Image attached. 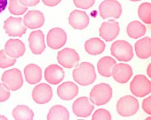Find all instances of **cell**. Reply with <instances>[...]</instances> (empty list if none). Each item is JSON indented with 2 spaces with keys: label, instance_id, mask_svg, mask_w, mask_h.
I'll return each mask as SVG.
<instances>
[{
  "label": "cell",
  "instance_id": "1",
  "mask_svg": "<svg viewBox=\"0 0 151 120\" xmlns=\"http://www.w3.org/2000/svg\"><path fill=\"white\" fill-rule=\"evenodd\" d=\"M74 80L81 86H88L93 84L96 80L95 67L89 62H82L76 65L73 72Z\"/></svg>",
  "mask_w": 151,
  "mask_h": 120
},
{
  "label": "cell",
  "instance_id": "2",
  "mask_svg": "<svg viewBox=\"0 0 151 120\" xmlns=\"http://www.w3.org/2000/svg\"><path fill=\"white\" fill-rule=\"evenodd\" d=\"M112 97V88L109 84H99L94 86L91 89L89 98L94 105L101 106L106 104L111 100Z\"/></svg>",
  "mask_w": 151,
  "mask_h": 120
},
{
  "label": "cell",
  "instance_id": "3",
  "mask_svg": "<svg viewBox=\"0 0 151 120\" xmlns=\"http://www.w3.org/2000/svg\"><path fill=\"white\" fill-rule=\"evenodd\" d=\"M111 52L119 61H130L134 57V51L132 45L124 40H118L111 46Z\"/></svg>",
  "mask_w": 151,
  "mask_h": 120
},
{
  "label": "cell",
  "instance_id": "4",
  "mask_svg": "<svg viewBox=\"0 0 151 120\" xmlns=\"http://www.w3.org/2000/svg\"><path fill=\"white\" fill-rule=\"evenodd\" d=\"M139 108L138 99L132 96H125L118 100L116 110L122 117H130L135 115Z\"/></svg>",
  "mask_w": 151,
  "mask_h": 120
},
{
  "label": "cell",
  "instance_id": "5",
  "mask_svg": "<svg viewBox=\"0 0 151 120\" xmlns=\"http://www.w3.org/2000/svg\"><path fill=\"white\" fill-rule=\"evenodd\" d=\"M3 84L11 91H15L20 89L23 84V78L21 71L13 68L5 71L2 76Z\"/></svg>",
  "mask_w": 151,
  "mask_h": 120
},
{
  "label": "cell",
  "instance_id": "6",
  "mask_svg": "<svg viewBox=\"0 0 151 120\" xmlns=\"http://www.w3.org/2000/svg\"><path fill=\"white\" fill-rule=\"evenodd\" d=\"M130 89L135 96H146L151 92V81L144 75H137L131 81Z\"/></svg>",
  "mask_w": 151,
  "mask_h": 120
},
{
  "label": "cell",
  "instance_id": "7",
  "mask_svg": "<svg viewBox=\"0 0 151 120\" xmlns=\"http://www.w3.org/2000/svg\"><path fill=\"white\" fill-rule=\"evenodd\" d=\"M99 15L103 19L119 18L122 14V6L117 0H104L99 7Z\"/></svg>",
  "mask_w": 151,
  "mask_h": 120
},
{
  "label": "cell",
  "instance_id": "8",
  "mask_svg": "<svg viewBox=\"0 0 151 120\" xmlns=\"http://www.w3.org/2000/svg\"><path fill=\"white\" fill-rule=\"evenodd\" d=\"M3 28L6 33L10 37H21L26 33V27L23 23V20L21 18H9L4 22Z\"/></svg>",
  "mask_w": 151,
  "mask_h": 120
},
{
  "label": "cell",
  "instance_id": "9",
  "mask_svg": "<svg viewBox=\"0 0 151 120\" xmlns=\"http://www.w3.org/2000/svg\"><path fill=\"white\" fill-rule=\"evenodd\" d=\"M58 63L65 68H72L78 65L80 56L73 49L65 48L59 51L57 57Z\"/></svg>",
  "mask_w": 151,
  "mask_h": 120
},
{
  "label": "cell",
  "instance_id": "10",
  "mask_svg": "<svg viewBox=\"0 0 151 120\" xmlns=\"http://www.w3.org/2000/svg\"><path fill=\"white\" fill-rule=\"evenodd\" d=\"M67 41V34L64 29L59 27L52 28L47 34V45L52 50L63 47Z\"/></svg>",
  "mask_w": 151,
  "mask_h": 120
},
{
  "label": "cell",
  "instance_id": "11",
  "mask_svg": "<svg viewBox=\"0 0 151 120\" xmlns=\"http://www.w3.org/2000/svg\"><path fill=\"white\" fill-rule=\"evenodd\" d=\"M52 97V89L47 84L37 85L32 91V98L36 103L45 104L49 103Z\"/></svg>",
  "mask_w": 151,
  "mask_h": 120
},
{
  "label": "cell",
  "instance_id": "12",
  "mask_svg": "<svg viewBox=\"0 0 151 120\" xmlns=\"http://www.w3.org/2000/svg\"><path fill=\"white\" fill-rule=\"evenodd\" d=\"M94 111V105L86 96L80 97L74 101L73 111L77 117L87 118L91 115Z\"/></svg>",
  "mask_w": 151,
  "mask_h": 120
},
{
  "label": "cell",
  "instance_id": "13",
  "mask_svg": "<svg viewBox=\"0 0 151 120\" xmlns=\"http://www.w3.org/2000/svg\"><path fill=\"white\" fill-rule=\"evenodd\" d=\"M133 75L132 68L127 64H115L112 68L111 76L116 82L119 84H126L130 80Z\"/></svg>",
  "mask_w": 151,
  "mask_h": 120
},
{
  "label": "cell",
  "instance_id": "14",
  "mask_svg": "<svg viewBox=\"0 0 151 120\" xmlns=\"http://www.w3.org/2000/svg\"><path fill=\"white\" fill-rule=\"evenodd\" d=\"M119 24L114 20L103 22L99 27V36L106 42H111L119 34Z\"/></svg>",
  "mask_w": 151,
  "mask_h": 120
},
{
  "label": "cell",
  "instance_id": "15",
  "mask_svg": "<svg viewBox=\"0 0 151 120\" xmlns=\"http://www.w3.org/2000/svg\"><path fill=\"white\" fill-rule=\"evenodd\" d=\"M28 41H29V49L34 54H42L45 50V35L42 30L32 32L29 34Z\"/></svg>",
  "mask_w": 151,
  "mask_h": 120
},
{
  "label": "cell",
  "instance_id": "16",
  "mask_svg": "<svg viewBox=\"0 0 151 120\" xmlns=\"http://www.w3.org/2000/svg\"><path fill=\"white\" fill-rule=\"evenodd\" d=\"M23 23L26 28L34 29L44 26L45 16L43 13L39 11H29L24 16Z\"/></svg>",
  "mask_w": 151,
  "mask_h": 120
},
{
  "label": "cell",
  "instance_id": "17",
  "mask_svg": "<svg viewBox=\"0 0 151 120\" xmlns=\"http://www.w3.org/2000/svg\"><path fill=\"white\" fill-rule=\"evenodd\" d=\"M88 15L86 12L83 11L75 10L72 13H70L68 18V22L73 29H83L89 25Z\"/></svg>",
  "mask_w": 151,
  "mask_h": 120
},
{
  "label": "cell",
  "instance_id": "18",
  "mask_svg": "<svg viewBox=\"0 0 151 120\" xmlns=\"http://www.w3.org/2000/svg\"><path fill=\"white\" fill-rule=\"evenodd\" d=\"M45 79L50 84H58L65 78V72L58 65H51L45 70Z\"/></svg>",
  "mask_w": 151,
  "mask_h": 120
},
{
  "label": "cell",
  "instance_id": "19",
  "mask_svg": "<svg viewBox=\"0 0 151 120\" xmlns=\"http://www.w3.org/2000/svg\"><path fill=\"white\" fill-rule=\"evenodd\" d=\"M6 53L12 58H19L22 57L26 52V45L21 40L10 39L5 44Z\"/></svg>",
  "mask_w": 151,
  "mask_h": 120
},
{
  "label": "cell",
  "instance_id": "20",
  "mask_svg": "<svg viewBox=\"0 0 151 120\" xmlns=\"http://www.w3.org/2000/svg\"><path fill=\"white\" fill-rule=\"evenodd\" d=\"M58 96L63 100H71L74 99L79 92L77 85L71 81H66L58 88Z\"/></svg>",
  "mask_w": 151,
  "mask_h": 120
},
{
  "label": "cell",
  "instance_id": "21",
  "mask_svg": "<svg viewBox=\"0 0 151 120\" xmlns=\"http://www.w3.org/2000/svg\"><path fill=\"white\" fill-rule=\"evenodd\" d=\"M26 80L29 84H36L42 78V71L39 66L35 64H29L24 68Z\"/></svg>",
  "mask_w": 151,
  "mask_h": 120
},
{
  "label": "cell",
  "instance_id": "22",
  "mask_svg": "<svg viewBox=\"0 0 151 120\" xmlns=\"http://www.w3.org/2000/svg\"><path fill=\"white\" fill-rule=\"evenodd\" d=\"M136 55L140 59H148L151 55V39L150 37H146L138 40L134 45Z\"/></svg>",
  "mask_w": 151,
  "mask_h": 120
},
{
  "label": "cell",
  "instance_id": "23",
  "mask_svg": "<svg viewBox=\"0 0 151 120\" xmlns=\"http://www.w3.org/2000/svg\"><path fill=\"white\" fill-rule=\"evenodd\" d=\"M105 43L100 38L92 37L86 41L84 44V50L88 54L99 55L104 52L105 50Z\"/></svg>",
  "mask_w": 151,
  "mask_h": 120
},
{
  "label": "cell",
  "instance_id": "24",
  "mask_svg": "<svg viewBox=\"0 0 151 120\" xmlns=\"http://www.w3.org/2000/svg\"><path fill=\"white\" fill-rule=\"evenodd\" d=\"M116 60L110 57H104L97 63L98 72L104 77L111 76L112 68L115 65Z\"/></svg>",
  "mask_w": 151,
  "mask_h": 120
},
{
  "label": "cell",
  "instance_id": "25",
  "mask_svg": "<svg viewBox=\"0 0 151 120\" xmlns=\"http://www.w3.org/2000/svg\"><path fill=\"white\" fill-rule=\"evenodd\" d=\"M127 33L130 38L137 39L144 36L146 33V27L138 21H133L128 24Z\"/></svg>",
  "mask_w": 151,
  "mask_h": 120
},
{
  "label": "cell",
  "instance_id": "26",
  "mask_svg": "<svg viewBox=\"0 0 151 120\" xmlns=\"http://www.w3.org/2000/svg\"><path fill=\"white\" fill-rule=\"evenodd\" d=\"M47 119L68 120L69 119V112L62 105H55L50 110L47 115Z\"/></svg>",
  "mask_w": 151,
  "mask_h": 120
},
{
  "label": "cell",
  "instance_id": "27",
  "mask_svg": "<svg viewBox=\"0 0 151 120\" xmlns=\"http://www.w3.org/2000/svg\"><path fill=\"white\" fill-rule=\"evenodd\" d=\"M12 115L17 120H32L34 119V111L26 105H18L13 110Z\"/></svg>",
  "mask_w": 151,
  "mask_h": 120
},
{
  "label": "cell",
  "instance_id": "28",
  "mask_svg": "<svg viewBox=\"0 0 151 120\" xmlns=\"http://www.w3.org/2000/svg\"><path fill=\"white\" fill-rule=\"evenodd\" d=\"M138 17L144 23H151V4L150 3H142L138 10Z\"/></svg>",
  "mask_w": 151,
  "mask_h": 120
},
{
  "label": "cell",
  "instance_id": "29",
  "mask_svg": "<svg viewBox=\"0 0 151 120\" xmlns=\"http://www.w3.org/2000/svg\"><path fill=\"white\" fill-rule=\"evenodd\" d=\"M8 9L14 15H22L28 10V6L22 5L19 0H9Z\"/></svg>",
  "mask_w": 151,
  "mask_h": 120
},
{
  "label": "cell",
  "instance_id": "30",
  "mask_svg": "<svg viewBox=\"0 0 151 120\" xmlns=\"http://www.w3.org/2000/svg\"><path fill=\"white\" fill-rule=\"evenodd\" d=\"M16 59L9 57L5 50H0V68H6L15 65Z\"/></svg>",
  "mask_w": 151,
  "mask_h": 120
},
{
  "label": "cell",
  "instance_id": "31",
  "mask_svg": "<svg viewBox=\"0 0 151 120\" xmlns=\"http://www.w3.org/2000/svg\"><path fill=\"white\" fill-rule=\"evenodd\" d=\"M112 119L110 111L106 109L96 110L92 115V120H111Z\"/></svg>",
  "mask_w": 151,
  "mask_h": 120
},
{
  "label": "cell",
  "instance_id": "32",
  "mask_svg": "<svg viewBox=\"0 0 151 120\" xmlns=\"http://www.w3.org/2000/svg\"><path fill=\"white\" fill-rule=\"evenodd\" d=\"M96 0H73V3L76 7L88 10L91 6H93Z\"/></svg>",
  "mask_w": 151,
  "mask_h": 120
},
{
  "label": "cell",
  "instance_id": "33",
  "mask_svg": "<svg viewBox=\"0 0 151 120\" xmlns=\"http://www.w3.org/2000/svg\"><path fill=\"white\" fill-rule=\"evenodd\" d=\"M11 96L10 90L2 83H0V102L6 101Z\"/></svg>",
  "mask_w": 151,
  "mask_h": 120
},
{
  "label": "cell",
  "instance_id": "34",
  "mask_svg": "<svg viewBox=\"0 0 151 120\" xmlns=\"http://www.w3.org/2000/svg\"><path fill=\"white\" fill-rule=\"evenodd\" d=\"M142 109L147 115H151V96L146 97L142 101Z\"/></svg>",
  "mask_w": 151,
  "mask_h": 120
},
{
  "label": "cell",
  "instance_id": "35",
  "mask_svg": "<svg viewBox=\"0 0 151 120\" xmlns=\"http://www.w3.org/2000/svg\"><path fill=\"white\" fill-rule=\"evenodd\" d=\"M19 2L26 6H35L40 3V0H19Z\"/></svg>",
  "mask_w": 151,
  "mask_h": 120
},
{
  "label": "cell",
  "instance_id": "36",
  "mask_svg": "<svg viewBox=\"0 0 151 120\" xmlns=\"http://www.w3.org/2000/svg\"><path fill=\"white\" fill-rule=\"evenodd\" d=\"M42 2L45 5H46L47 6H55L58 5L59 3L61 2V0H42Z\"/></svg>",
  "mask_w": 151,
  "mask_h": 120
},
{
  "label": "cell",
  "instance_id": "37",
  "mask_svg": "<svg viewBox=\"0 0 151 120\" xmlns=\"http://www.w3.org/2000/svg\"><path fill=\"white\" fill-rule=\"evenodd\" d=\"M7 6V0H0V14L5 11Z\"/></svg>",
  "mask_w": 151,
  "mask_h": 120
},
{
  "label": "cell",
  "instance_id": "38",
  "mask_svg": "<svg viewBox=\"0 0 151 120\" xmlns=\"http://www.w3.org/2000/svg\"><path fill=\"white\" fill-rule=\"evenodd\" d=\"M150 68H151V65L150 64L148 65V68H147V75H148V76L150 78L151 77V73H150Z\"/></svg>",
  "mask_w": 151,
  "mask_h": 120
},
{
  "label": "cell",
  "instance_id": "39",
  "mask_svg": "<svg viewBox=\"0 0 151 120\" xmlns=\"http://www.w3.org/2000/svg\"><path fill=\"white\" fill-rule=\"evenodd\" d=\"M0 119H3V120H7L8 119L5 116H3V115H0Z\"/></svg>",
  "mask_w": 151,
  "mask_h": 120
},
{
  "label": "cell",
  "instance_id": "40",
  "mask_svg": "<svg viewBox=\"0 0 151 120\" xmlns=\"http://www.w3.org/2000/svg\"><path fill=\"white\" fill-rule=\"evenodd\" d=\"M131 2H138V1H141V0H130Z\"/></svg>",
  "mask_w": 151,
  "mask_h": 120
},
{
  "label": "cell",
  "instance_id": "41",
  "mask_svg": "<svg viewBox=\"0 0 151 120\" xmlns=\"http://www.w3.org/2000/svg\"><path fill=\"white\" fill-rule=\"evenodd\" d=\"M146 119H147V120H151V118H150V117H149V118H147Z\"/></svg>",
  "mask_w": 151,
  "mask_h": 120
}]
</instances>
